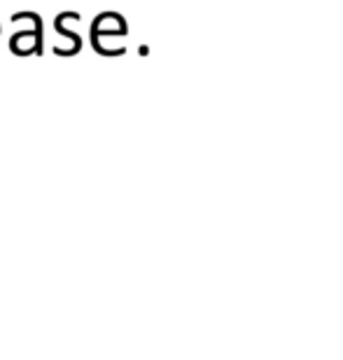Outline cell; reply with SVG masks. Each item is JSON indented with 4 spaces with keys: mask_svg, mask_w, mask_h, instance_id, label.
I'll list each match as a JSON object with an SVG mask.
<instances>
[{
    "mask_svg": "<svg viewBox=\"0 0 343 360\" xmlns=\"http://www.w3.org/2000/svg\"><path fill=\"white\" fill-rule=\"evenodd\" d=\"M21 19H28L33 21V28H35V56L43 54V19H40V14H35V12H19V14H12V21H21Z\"/></svg>",
    "mask_w": 343,
    "mask_h": 360,
    "instance_id": "7a4b0ae2",
    "label": "cell"
},
{
    "mask_svg": "<svg viewBox=\"0 0 343 360\" xmlns=\"http://www.w3.org/2000/svg\"><path fill=\"white\" fill-rule=\"evenodd\" d=\"M66 19H75V21H80V14L78 12H61V14L56 17V21H54V28H56V33H61L63 38H68V40H73V45H75V54L82 50V38L78 33H73V31H68L66 26H63V21Z\"/></svg>",
    "mask_w": 343,
    "mask_h": 360,
    "instance_id": "6da1fadb",
    "label": "cell"
}]
</instances>
